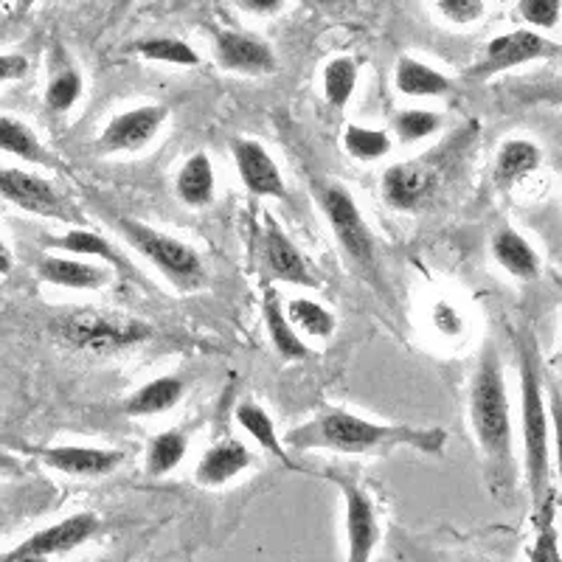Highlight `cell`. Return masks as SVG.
Here are the masks:
<instances>
[{"label":"cell","mask_w":562,"mask_h":562,"mask_svg":"<svg viewBox=\"0 0 562 562\" xmlns=\"http://www.w3.org/2000/svg\"><path fill=\"white\" fill-rule=\"evenodd\" d=\"M293 450H338V453H378L391 448H414L419 453L439 456L448 445L441 428H411V425H383L363 419L344 408H326L315 419L304 422L284 436Z\"/></svg>","instance_id":"cell-1"},{"label":"cell","mask_w":562,"mask_h":562,"mask_svg":"<svg viewBox=\"0 0 562 562\" xmlns=\"http://www.w3.org/2000/svg\"><path fill=\"white\" fill-rule=\"evenodd\" d=\"M470 425L475 430L486 475L495 490H509L515 481V428H512L509 391H506L504 366L495 346H486L470 383Z\"/></svg>","instance_id":"cell-2"},{"label":"cell","mask_w":562,"mask_h":562,"mask_svg":"<svg viewBox=\"0 0 562 562\" xmlns=\"http://www.w3.org/2000/svg\"><path fill=\"white\" fill-rule=\"evenodd\" d=\"M520 349V419H524V453H526V479L535 512L554 498L551 484V445H549V414L543 400V378H540V351L529 333L515 338Z\"/></svg>","instance_id":"cell-3"},{"label":"cell","mask_w":562,"mask_h":562,"mask_svg":"<svg viewBox=\"0 0 562 562\" xmlns=\"http://www.w3.org/2000/svg\"><path fill=\"white\" fill-rule=\"evenodd\" d=\"M119 228H122L124 239L138 250L149 265L167 276V281L180 293H194L205 284V268L198 250L192 245L180 243V239L169 237L164 231L153 228V225L140 223V220L119 217Z\"/></svg>","instance_id":"cell-4"},{"label":"cell","mask_w":562,"mask_h":562,"mask_svg":"<svg viewBox=\"0 0 562 562\" xmlns=\"http://www.w3.org/2000/svg\"><path fill=\"white\" fill-rule=\"evenodd\" d=\"M59 338L79 351L108 355L138 346L153 338V326L133 315L108 313V310H77L57 321Z\"/></svg>","instance_id":"cell-5"},{"label":"cell","mask_w":562,"mask_h":562,"mask_svg":"<svg viewBox=\"0 0 562 562\" xmlns=\"http://www.w3.org/2000/svg\"><path fill=\"white\" fill-rule=\"evenodd\" d=\"M313 189L318 192L321 211L326 223L333 228L340 248L349 254V259L360 268H374V237L363 220V211L355 203L351 192L338 180H313Z\"/></svg>","instance_id":"cell-6"},{"label":"cell","mask_w":562,"mask_h":562,"mask_svg":"<svg viewBox=\"0 0 562 562\" xmlns=\"http://www.w3.org/2000/svg\"><path fill=\"white\" fill-rule=\"evenodd\" d=\"M557 54H560V45L554 40L529 32V29H518V32L501 34V37L490 40L479 63L467 70V79L484 82V79L495 77V74H504V70L518 68V65L535 63V59H551Z\"/></svg>","instance_id":"cell-7"},{"label":"cell","mask_w":562,"mask_h":562,"mask_svg":"<svg viewBox=\"0 0 562 562\" xmlns=\"http://www.w3.org/2000/svg\"><path fill=\"white\" fill-rule=\"evenodd\" d=\"M99 531V515L93 512H77L70 518L59 520V524L48 526V529H40L37 535H32L29 540L12 549L9 554H3V562H43L54 560V557H65L70 551H77L79 546H85L90 537Z\"/></svg>","instance_id":"cell-8"},{"label":"cell","mask_w":562,"mask_h":562,"mask_svg":"<svg viewBox=\"0 0 562 562\" xmlns=\"http://www.w3.org/2000/svg\"><path fill=\"white\" fill-rule=\"evenodd\" d=\"M167 119V104H140V108L127 110V113L113 115L104 124L102 133H99V153H138V149L147 147L149 140L160 133Z\"/></svg>","instance_id":"cell-9"},{"label":"cell","mask_w":562,"mask_h":562,"mask_svg":"<svg viewBox=\"0 0 562 562\" xmlns=\"http://www.w3.org/2000/svg\"><path fill=\"white\" fill-rule=\"evenodd\" d=\"M0 198L37 217L70 220V205L52 183L26 169H0Z\"/></svg>","instance_id":"cell-10"},{"label":"cell","mask_w":562,"mask_h":562,"mask_svg":"<svg viewBox=\"0 0 562 562\" xmlns=\"http://www.w3.org/2000/svg\"><path fill=\"white\" fill-rule=\"evenodd\" d=\"M231 155L237 164V172L243 186L256 198H276L288 200V186L281 178V169L268 149L254 138H234L231 140Z\"/></svg>","instance_id":"cell-11"},{"label":"cell","mask_w":562,"mask_h":562,"mask_svg":"<svg viewBox=\"0 0 562 562\" xmlns=\"http://www.w3.org/2000/svg\"><path fill=\"white\" fill-rule=\"evenodd\" d=\"M439 175L428 160H403L383 172V198L396 211H416L428 203Z\"/></svg>","instance_id":"cell-12"},{"label":"cell","mask_w":562,"mask_h":562,"mask_svg":"<svg viewBox=\"0 0 562 562\" xmlns=\"http://www.w3.org/2000/svg\"><path fill=\"white\" fill-rule=\"evenodd\" d=\"M346 504V540H349V560L366 562L380 543V524L374 504L366 495L363 486H358L349 479H335Z\"/></svg>","instance_id":"cell-13"},{"label":"cell","mask_w":562,"mask_h":562,"mask_svg":"<svg viewBox=\"0 0 562 562\" xmlns=\"http://www.w3.org/2000/svg\"><path fill=\"white\" fill-rule=\"evenodd\" d=\"M214 54L220 68L248 77H265L276 70V54L262 37L245 32H217L214 34Z\"/></svg>","instance_id":"cell-14"},{"label":"cell","mask_w":562,"mask_h":562,"mask_svg":"<svg viewBox=\"0 0 562 562\" xmlns=\"http://www.w3.org/2000/svg\"><path fill=\"white\" fill-rule=\"evenodd\" d=\"M40 461L52 470L65 475H79V479H97L119 470L124 461L122 450L104 448H79V445H57V448H40Z\"/></svg>","instance_id":"cell-15"},{"label":"cell","mask_w":562,"mask_h":562,"mask_svg":"<svg viewBox=\"0 0 562 562\" xmlns=\"http://www.w3.org/2000/svg\"><path fill=\"white\" fill-rule=\"evenodd\" d=\"M262 250H265V265H268L273 279L290 281V284H301V288H315V284H318L313 270H310L307 259L301 256V250L290 243L288 234H284L276 223H268Z\"/></svg>","instance_id":"cell-16"},{"label":"cell","mask_w":562,"mask_h":562,"mask_svg":"<svg viewBox=\"0 0 562 562\" xmlns=\"http://www.w3.org/2000/svg\"><path fill=\"white\" fill-rule=\"evenodd\" d=\"M250 464H254V453H250L245 441L223 439L205 450L198 470H194V481L200 486H223L231 479H237Z\"/></svg>","instance_id":"cell-17"},{"label":"cell","mask_w":562,"mask_h":562,"mask_svg":"<svg viewBox=\"0 0 562 562\" xmlns=\"http://www.w3.org/2000/svg\"><path fill=\"white\" fill-rule=\"evenodd\" d=\"M37 276L54 288L65 290H99L113 279L108 268L68 259V256H43V262L37 265Z\"/></svg>","instance_id":"cell-18"},{"label":"cell","mask_w":562,"mask_h":562,"mask_svg":"<svg viewBox=\"0 0 562 562\" xmlns=\"http://www.w3.org/2000/svg\"><path fill=\"white\" fill-rule=\"evenodd\" d=\"M394 88L411 99H436L448 97L450 90H453V82L441 70L430 68V65L419 63V59L400 57L394 68Z\"/></svg>","instance_id":"cell-19"},{"label":"cell","mask_w":562,"mask_h":562,"mask_svg":"<svg viewBox=\"0 0 562 562\" xmlns=\"http://www.w3.org/2000/svg\"><path fill=\"white\" fill-rule=\"evenodd\" d=\"M540 164H543V149L537 147L535 140L512 138L501 144L498 155H495L492 175H495V183H498L501 189H509V186L529 178L535 169H540Z\"/></svg>","instance_id":"cell-20"},{"label":"cell","mask_w":562,"mask_h":562,"mask_svg":"<svg viewBox=\"0 0 562 562\" xmlns=\"http://www.w3.org/2000/svg\"><path fill=\"white\" fill-rule=\"evenodd\" d=\"M492 256L515 279L529 281L540 273V256L531 248L529 239L524 234H518L515 228L495 231V237H492Z\"/></svg>","instance_id":"cell-21"},{"label":"cell","mask_w":562,"mask_h":562,"mask_svg":"<svg viewBox=\"0 0 562 562\" xmlns=\"http://www.w3.org/2000/svg\"><path fill=\"white\" fill-rule=\"evenodd\" d=\"M186 383L175 374H164V378H155L149 383L140 385L138 391L127 396L124 403V414L127 416H155L164 414V411H172L175 405L183 400Z\"/></svg>","instance_id":"cell-22"},{"label":"cell","mask_w":562,"mask_h":562,"mask_svg":"<svg viewBox=\"0 0 562 562\" xmlns=\"http://www.w3.org/2000/svg\"><path fill=\"white\" fill-rule=\"evenodd\" d=\"M0 153L14 155L26 164H37V167H57V158L43 147L37 133L14 115H0Z\"/></svg>","instance_id":"cell-23"},{"label":"cell","mask_w":562,"mask_h":562,"mask_svg":"<svg viewBox=\"0 0 562 562\" xmlns=\"http://www.w3.org/2000/svg\"><path fill=\"white\" fill-rule=\"evenodd\" d=\"M45 245L54 250H63V254H74V256H90V259H102V262L113 265L115 270H122V273H130V262L119 254L113 243L97 231L88 228H70L68 234L63 237H48Z\"/></svg>","instance_id":"cell-24"},{"label":"cell","mask_w":562,"mask_h":562,"mask_svg":"<svg viewBox=\"0 0 562 562\" xmlns=\"http://www.w3.org/2000/svg\"><path fill=\"white\" fill-rule=\"evenodd\" d=\"M214 167H211V158L205 153H194L192 158H186V164L180 167L178 180H175V189H178V198L192 209H205L214 200Z\"/></svg>","instance_id":"cell-25"},{"label":"cell","mask_w":562,"mask_h":562,"mask_svg":"<svg viewBox=\"0 0 562 562\" xmlns=\"http://www.w3.org/2000/svg\"><path fill=\"white\" fill-rule=\"evenodd\" d=\"M237 425L250 436V439H256V445H259V448L268 450V453L273 456V459H279L281 464L288 467V470H299V464L290 459L288 448H284V441H281L279 434H276L273 419H270V414L262 408V405L239 403L237 405Z\"/></svg>","instance_id":"cell-26"},{"label":"cell","mask_w":562,"mask_h":562,"mask_svg":"<svg viewBox=\"0 0 562 562\" xmlns=\"http://www.w3.org/2000/svg\"><path fill=\"white\" fill-rule=\"evenodd\" d=\"M262 315H265V326H268L270 340H273L276 351H279L281 358H288V360L310 358L307 344L301 340V335L295 333L293 324L288 321V313H284V307H281L276 290H268V293H265Z\"/></svg>","instance_id":"cell-27"},{"label":"cell","mask_w":562,"mask_h":562,"mask_svg":"<svg viewBox=\"0 0 562 562\" xmlns=\"http://www.w3.org/2000/svg\"><path fill=\"white\" fill-rule=\"evenodd\" d=\"M284 313H288V321L293 324L295 333L307 335V338H333L335 326H338L335 315L329 313L324 304H318V301L313 299L288 301Z\"/></svg>","instance_id":"cell-28"},{"label":"cell","mask_w":562,"mask_h":562,"mask_svg":"<svg viewBox=\"0 0 562 562\" xmlns=\"http://www.w3.org/2000/svg\"><path fill=\"white\" fill-rule=\"evenodd\" d=\"M186 450H189V436H186V430H164V434H155L147 448V473L153 479L169 475L186 459Z\"/></svg>","instance_id":"cell-29"},{"label":"cell","mask_w":562,"mask_h":562,"mask_svg":"<svg viewBox=\"0 0 562 562\" xmlns=\"http://www.w3.org/2000/svg\"><path fill=\"white\" fill-rule=\"evenodd\" d=\"M135 52L144 59H153V63L180 65V68H194V65H200V54L180 37H158V34L155 37H144L135 43Z\"/></svg>","instance_id":"cell-30"},{"label":"cell","mask_w":562,"mask_h":562,"mask_svg":"<svg viewBox=\"0 0 562 562\" xmlns=\"http://www.w3.org/2000/svg\"><path fill=\"white\" fill-rule=\"evenodd\" d=\"M324 97L333 108L344 110L358 88V63L349 57H335L324 65Z\"/></svg>","instance_id":"cell-31"},{"label":"cell","mask_w":562,"mask_h":562,"mask_svg":"<svg viewBox=\"0 0 562 562\" xmlns=\"http://www.w3.org/2000/svg\"><path fill=\"white\" fill-rule=\"evenodd\" d=\"M344 149L355 160H380L391 153V135L385 130L363 127V124H349L344 130Z\"/></svg>","instance_id":"cell-32"},{"label":"cell","mask_w":562,"mask_h":562,"mask_svg":"<svg viewBox=\"0 0 562 562\" xmlns=\"http://www.w3.org/2000/svg\"><path fill=\"white\" fill-rule=\"evenodd\" d=\"M82 74L77 68L65 65V68L54 70L52 82L45 88V108L52 110V113H68L82 99Z\"/></svg>","instance_id":"cell-33"},{"label":"cell","mask_w":562,"mask_h":562,"mask_svg":"<svg viewBox=\"0 0 562 562\" xmlns=\"http://www.w3.org/2000/svg\"><path fill=\"white\" fill-rule=\"evenodd\" d=\"M391 127H394V135L403 144H416V140L439 133L441 115L434 113V110H400Z\"/></svg>","instance_id":"cell-34"},{"label":"cell","mask_w":562,"mask_h":562,"mask_svg":"<svg viewBox=\"0 0 562 562\" xmlns=\"http://www.w3.org/2000/svg\"><path fill=\"white\" fill-rule=\"evenodd\" d=\"M554 504H557V495L537 509L540 529H537V546H535V554H531V560L535 562H560V543H557V529H554V515H557Z\"/></svg>","instance_id":"cell-35"},{"label":"cell","mask_w":562,"mask_h":562,"mask_svg":"<svg viewBox=\"0 0 562 562\" xmlns=\"http://www.w3.org/2000/svg\"><path fill=\"white\" fill-rule=\"evenodd\" d=\"M562 0H518V14L535 29H557Z\"/></svg>","instance_id":"cell-36"},{"label":"cell","mask_w":562,"mask_h":562,"mask_svg":"<svg viewBox=\"0 0 562 562\" xmlns=\"http://www.w3.org/2000/svg\"><path fill=\"white\" fill-rule=\"evenodd\" d=\"M436 9L456 26H467L484 18L486 0H436Z\"/></svg>","instance_id":"cell-37"},{"label":"cell","mask_w":562,"mask_h":562,"mask_svg":"<svg viewBox=\"0 0 562 562\" xmlns=\"http://www.w3.org/2000/svg\"><path fill=\"white\" fill-rule=\"evenodd\" d=\"M430 321H434L436 333H439L441 338H459V335L464 333V318H461L459 307L450 304V301H436Z\"/></svg>","instance_id":"cell-38"},{"label":"cell","mask_w":562,"mask_h":562,"mask_svg":"<svg viewBox=\"0 0 562 562\" xmlns=\"http://www.w3.org/2000/svg\"><path fill=\"white\" fill-rule=\"evenodd\" d=\"M29 74V59L23 54H0V85L18 82Z\"/></svg>","instance_id":"cell-39"},{"label":"cell","mask_w":562,"mask_h":562,"mask_svg":"<svg viewBox=\"0 0 562 562\" xmlns=\"http://www.w3.org/2000/svg\"><path fill=\"white\" fill-rule=\"evenodd\" d=\"M239 7L254 14H276L284 7V0H239Z\"/></svg>","instance_id":"cell-40"},{"label":"cell","mask_w":562,"mask_h":562,"mask_svg":"<svg viewBox=\"0 0 562 562\" xmlns=\"http://www.w3.org/2000/svg\"><path fill=\"white\" fill-rule=\"evenodd\" d=\"M12 265H14L12 250H9L7 243L0 239V276H9V273H12Z\"/></svg>","instance_id":"cell-41"},{"label":"cell","mask_w":562,"mask_h":562,"mask_svg":"<svg viewBox=\"0 0 562 562\" xmlns=\"http://www.w3.org/2000/svg\"><path fill=\"white\" fill-rule=\"evenodd\" d=\"M18 467H20V461L14 459L12 453H7V450H0V470H3V473H14Z\"/></svg>","instance_id":"cell-42"},{"label":"cell","mask_w":562,"mask_h":562,"mask_svg":"<svg viewBox=\"0 0 562 562\" xmlns=\"http://www.w3.org/2000/svg\"><path fill=\"white\" fill-rule=\"evenodd\" d=\"M315 3H321V7H333V3H338V0H315Z\"/></svg>","instance_id":"cell-43"}]
</instances>
